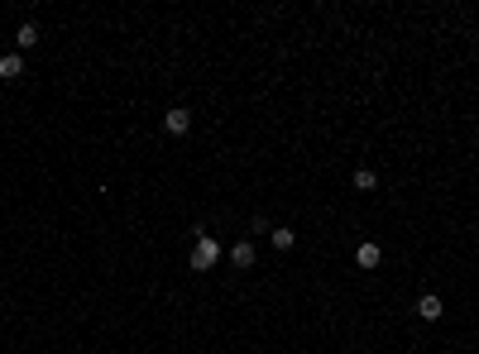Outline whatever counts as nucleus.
<instances>
[{
    "label": "nucleus",
    "mask_w": 479,
    "mask_h": 354,
    "mask_svg": "<svg viewBox=\"0 0 479 354\" xmlns=\"http://www.w3.org/2000/svg\"><path fill=\"white\" fill-rule=\"evenodd\" d=\"M216 259H221V244H216L211 235H196V244H192V268L206 273V268H216Z\"/></svg>",
    "instance_id": "nucleus-1"
},
{
    "label": "nucleus",
    "mask_w": 479,
    "mask_h": 354,
    "mask_svg": "<svg viewBox=\"0 0 479 354\" xmlns=\"http://www.w3.org/2000/svg\"><path fill=\"white\" fill-rule=\"evenodd\" d=\"M163 129H168V134H187L192 129V110H183V105L168 110V115H163Z\"/></svg>",
    "instance_id": "nucleus-2"
},
{
    "label": "nucleus",
    "mask_w": 479,
    "mask_h": 354,
    "mask_svg": "<svg viewBox=\"0 0 479 354\" xmlns=\"http://www.w3.org/2000/svg\"><path fill=\"white\" fill-rule=\"evenodd\" d=\"M441 311H446V306H441V297H436V292L417 297V316H422V321H441Z\"/></svg>",
    "instance_id": "nucleus-3"
},
{
    "label": "nucleus",
    "mask_w": 479,
    "mask_h": 354,
    "mask_svg": "<svg viewBox=\"0 0 479 354\" xmlns=\"http://www.w3.org/2000/svg\"><path fill=\"white\" fill-rule=\"evenodd\" d=\"M355 264H360V268H379L383 264V249H379V244H360V249H355Z\"/></svg>",
    "instance_id": "nucleus-4"
},
{
    "label": "nucleus",
    "mask_w": 479,
    "mask_h": 354,
    "mask_svg": "<svg viewBox=\"0 0 479 354\" xmlns=\"http://www.w3.org/2000/svg\"><path fill=\"white\" fill-rule=\"evenodd\" d=\"M230 259H235V268H254V244H249V240H235Z\"/></svg>",
    "instance_id": "nucleus-5"
},
{
    "label": "nucleus",
    "mask_w": 479,
    "mask_h": 354,
    "mask_svg": "<svg viewBox=\"0 0 479 354\" xmlns=\"http://www.w3.org/2000/svg\"><path fill=\"white\" fill-rule=\"evenodd\" d=\"M19 72H24V58H19V53H5V58H0V77H5V82H14Z\"/></svg>",
    "instance_id": "nucleus-6"
},
{
    "label": "nucleus",
    "mask_w": 479,
    "mask_h": 354,
    "mask_svg": "<svg viewBox=\"0 0 479 354\" xmlns=\"http://www.w3.org/2000/svg\"><path fill=\"white\" fill-rule=\"evenodd\" d=\"M269 240H274V249H278V254L297 244V235H292V230H283V225H278V230H269Z\"/></svg>",
    "instance_id": "nucleus-7"
},
{
    "label": "nucleus",
    "mask_w": 479,
    "mask_h": 354,
    "mask_svg": "<svg viewBox=\"0 0 479 354\" xmlns=\"http://www.w3.org/2000/svg\"><path fill=\"white\" fill-rule=\"evenodd\" d=\"M14 43H19V48H34V43H39V24H19Z\"/></svg>",
    "instance_id": "nucleus-8"
},
{
    "label": "nucleus",
    "mask_w": 479,
    "mask_h": 354,
    "mask_svg": "<svg viewBox=\"0 0 479 354\" xmlns=\"http://www.w3.org/2000/svg\"><path fill=\"white\" fill-rule=\"evenodd\" d=\"M355 187H360V191H374V187H379V177L369 173V168H355Z\"/></svg>",
    "instance_id": "nucleus-9"
}]
</instances>
